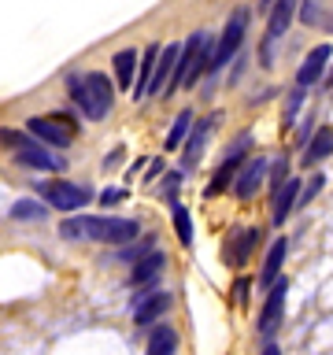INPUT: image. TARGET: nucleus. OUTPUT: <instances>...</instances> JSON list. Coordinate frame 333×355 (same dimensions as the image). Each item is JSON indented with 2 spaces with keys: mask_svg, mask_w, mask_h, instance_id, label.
Listing matches in <instances>:
<instances>
[{
  "mask_svg": "<svg viewBox=\"0 0 333 355\" xmlns=\"http://www.w3.org/2000/svg\"><path fill=\"white\" fill-rule=\"evenodd\" d=\"M141 233V226L133 218H111V215H78L67 218L60 226L63 241H96V244H126Z\"/></svg>",
  "mask_w": 333,
  "mask_h": 355,
  "instance_id": "nucleus-1",
  "label": "nucleus"
},
{
  "mask_svg": "<svg viewBox=\"0 0 333 355\" xmlns=\"http://www.w3.org/2000/svg\"><path fill=\"white\" fill-rule=\"evenodd\" d=\"M71 96H74V104L85 111L89 119H104L108 111H111V104H115V89H111V82L100 71H93V74H82V78H74L71 74Z\"/></svg>",
  "mask_w": 333,
  "mask_h": 355,
  "instance_id": "nucleus-2",
  "label": "nucleus"
},
{
  "mask_svg": "<svg viewBox=\"0 0 333 355\" xmlns=\"http://www.w3.org/2000/svg\"><path fill=\"white\" fill-rule=\"evenodd\" d=\"M207 67H211V33H193V37L185 41L182 60H178V71L171 78V89H166L163 96L178 93L182 85H196L200 78H204Z\"/></svg>",
  "mask_w": 333,
  "mask_h": 355,
  "instance_id": "nucleus-3",
  "label": "nucleus"
},
{
  "mask_svg": "<svg viewBox=\"0 0 333 355\" xmlns=\"http://www.w3.org/2000/svg\"><path fill=\"white\" fill-rule=\"evenodd\" d=\"M0 144H8L11 155H15L19 163L33 166V171H63V159L60 155H52L44 148L41 141H33L30 133H15V130H0Z\"/></svg>",
  "mask_w": 333,
  "mask_h": 355,
  "instance_id": "nucleus-4",
  "label": "nucleus"
},
{
  "mask_svg": "<svg viewBox=\"0 0 333 355\" xmlns=\"http://www.w3.org/2000/svg\"><path fill=\"white\" fill-rule=\"evenodd\" d=\"M244 22H248V8H237V11H233V19H230V26L222 30V37L215 41V52H211V67H207V71H222V67L233 60V52H237L241 41H244Z\"/></svg>",
  "mask_w": 333,
  "mask_h": 355,
  "instance_id": "nucleus-5",
  "label": "nucleus"
},
{
  "mask_svg": "<svg viewBox=\"0 0 333 355\" xmlns=\"http://www.w3.org/2000/svg\"><path fill=\"white\" fill-rule=\"evenodd\" d=\"M41 196H44V204H52L56 211H78L93 200V193H89L85 185H74V182H44Z\"/></svg>",
  "mask_w": 333,
  "mask_h": 355,
  "instance_id": "nucleus-6",
  "label": "nucleus"
},
{
  "mask_svg": "<svg viewBox=\"0 0 333 355\" xmlns=\"http://www.w3.org/2000/svg\"><path fill=\"white\" fill-rule=\"evenodd\" d=\"M26 126H30V137L41 141L44 148H49V144H52V148H67V144H71V130H67L63 119H52V115L44 119V115H37V119H30Z\"/></svg>",
  "mask_w": 333,
  "mask_h": 355,
  "instance_id": "nucleus-7",
  "label": "nucleus"
},
{
  "mask_svg": "<svg viewBox=\"0 0 333 355\" xmlns=\"http://www.w3.org/2000/svg\"><path fill=\"white\" fill-rule=\"evenodd\" d=\"M333 63V49L330 44H315L307 55H304V63H300V71H296V85L300 89H307V85H315L326 78V67Z\"/></svg>",
  "mask_w": 333,
  "mask_h": 355,
  "instance_id": "nucleus-8",
  "label": "nucleus"
},
{
  "mask_svg": "<svg viewBox=\"0 0 333 355\" xmlns=\"http://www.w3.org/2000/svg\"><path fill=\"white\" fill-rule=\"evenodd\" d=\"M296 8H300V4H293V0H282V4H271V22H266V37H263V63H271V52H274V44H278V37H282V33L289 30V22H293Z\"/></svg>",
  "mask_w": 333,
  "mask_h": 355,
  "instance_id": "nucleus-9",
  "label": "nucleus"
},
{
  "mask_svg": "<svg viewBox=\"0 0 333 355\" xmlns=\"http://www.w3.org/2000/svg\"><path fill=\"white\" fill-rule=\"evenodd\" d=\"M285 293H289V282L282 277L274 288H271V296H266V304L259 311V333L263 337H271V333L282 326V315H285Z\"/></svg>",
  "mask_w": 333,
  "mask_h": 355,
  "instance_id": "nucleus-10",
  "label": "nucleus"
},
{
  "mask_svg": "<svg viewBox=\"0 0 333 355\" xmlns=\"http://www.w3.org/2000/svg\"><path fill=\"white\" fill-rule=\"evenodd\" d=\"M178 60H182V44H163L160 63H155V78H152V93H166V89H171V78L178 71Z\"/></svg>",
  "mask_w": 333,
  "mask_h": 355,
  "instance_id": "nucleus-11",
  "label": "nucleus"
},
{
  "mask_svg": "<svg viewBox=\"0 0 333 355\" xmlns=\"http://www.w3.org/2000/svg\"><path fill=\"white\" fill-rule=\"evenodd\" d=\"M263 174H266V159H263V155H255L252 163H244V166H241L237 182H233V193H237L241 200H248L252 193H259V185H263Z\"/></svg>",
  "mask_w": 333,
  "mask_h": 355,
  "instance_id": "nucleus-12",
  "label": "nucleus"
},
{
  "mask_svg": "<svg viewBox=\"0 0 333 355\" xmlns=\"http://www.w3.org/2000/svg\"><path fill=\"white\" fill-rule=\"evenodd\" d=\"M255 241H259V230H237L230 237V244L222 248V259H226L230 266H244V259H248V252L255 248Z\"/></svg>",
  "mask_w": 333,
  "mask_h": 355,
  "instance_id": "nucleus-13",
  "label": "nucleus"
},
{
  "mask_svg": "<svg viewBox=\"0 0 333 355\" xmlns=\"http://www.w3.org/2000/svg\"><path fill=\"white\" fill-rule=\"evenodd\" d=\"M160 44H148L141 52V67H137V82H133V100L148 96L152 93V78H155V63H160Z\"/></svg>",
  "mask_w": 333,
  "mask_h": 355,
  "instance_id": "nucleus-14",
  "label": "nucleus"
},
{
  "mask_svg": "<svg viewBox=\"0 0 333 355\" xmlns=\"http://www.w3.org/2000/svg\"><path fill=\"white\" fill-rule=\"evenodd\" d=\"M285 255H289V241L285 237H278L271 244V252H266V259H263V274H259V285H278V274H282V266H285Z\"/></svg>",
  "mask_w": 333,
  "mask_h": 355,
  "instance_id": "nucleus-15",
  "label": "nucleus"
},
{
  "mask_svg": "<svg viewBox=\"0 0 333 355\" xmlns=\"http://www.w3.org/2000/svg\"><path fill=\"white\" fill-rule=\"evenodd\" d=\"M111 67H115V78L122 89H133V82H137V67H141V52L133 49H122L115 60H111Z\"/></svg>",
  "mask_w": 333,
  "mask_h": 355,
  "instance_id": "nucleus-16",
  "label": "nucleus"
},
{
  "mask_svg": "<svg viewBox=\"0 0 333 355\" xmlns=\"http://www.w3.org/2000/svg\"><path fill=\"white\" fill-rule=\"evenodd\" d=\"M163 266H166L163 252H148V255H144V259H137V263H133L130 285H148L152 277H160V274H163Z\"/></svg>",
  "mask_w": 333,
  "mask_h": 355,
  "instance_id": "nucleus-17",
  "label": "nucleus"
},
{
  "mask_svg": "<svg viewBox=\"0 0 333 355\" xmlns=\"http://www.w3.org/2000/svg\"><path fill=\"white\" fill-rule=\"evenodd\" d=\"M326 155H333V126H318V130H315V137L307 141L304 166H311V163H322Z\"/></svg>",
  "mask_w": 333,
  "mask_h": 355,
  "instance_id": "nucleus-18",
  "label": "nucleus"
},
{
  "mask_svg": "<svg viewBox=\"0 0 333 355\" xmlns=\"http://www.w3.org/2000/svg\"><path fill=\"white\" fill-rule=\"evenodd\" d=\"M296 200H300V182H293V178H289V182L274 193V222H278V226H282V222L293 215Z\"/></svg>",
  "mask_w": 333,
  "mask_h": 355,
  "instance_id": "nucleus-19",
  "label": "nucleus"
},
{
  "mask_svg": "<svg viewBox=\"0 0 333 355\" xmlns=\"http://www.w3.org/2000/svg\"><path fill=\"white\" fill-rule=\"evenodd\" d=\"M211 126H215V115L200 122L196 133L185 141V166H189V171H193V166L200 163V152H204V144H207V137H211Z\"/></svg>",
  "mask_w": 333,
  "mask_h": 355,
  "instance_id": "nucleus-20",
  "label": "nucleus"
},
{
  "mask_svg": "<svg viewBox=\"0 0 333 355\" xmlns=\"http://www.w3.org/2000/svg\"><path fill=\"white\" fill-rule=\"evenodd\" d=\"M166 307H171V296H166V293H155V296L144 300V304L133 307V322H137V326H148V322H155Z\"/></svg>",
  "mask_w": 333,
  "mask_h": 355,
  "instance_id": "nucleus-21",
  "label": "nucleus"
},
{
  "mask_svg": "<svg viewBox=\"0 0 333 355\" xmlns=\"http://www.w3.org/2000/svg\"><path fill=\"white\" fill-rule=\"evenodd\" d=\"M174 348H178V333H174V329H166V326L152 329V337H148V355H174Z\"/></svg>",
  "mask_w": 333,
  "mask_h": 355,
  "instance_id": "nucleus-22",
  "label": "nucleus"
},
{
  "mask_svg": "<svg viewBox=\"0 0 333 355\" xmlns=\"http://www.w3.org/2000/svg\"><path fill=\"white\" fill-rule=\"evenodd\" d=\"M171 215H174V230H178V237H182V244H193V218H189V211L182 204H174Z\"/></svg>",
  "mask_w": 333,
  "mask_h": 355,
  "instance_id": "nucleus-23",
  "label": "nucleus"
},
{
  "mask_svg": "<svg viewBox=\"0 0 333 355\" xmlns=\"http://www.w3.org/2000/svg\"><path fill=\"white\" fill-rule=\"evenodd\" d=\"M11 215H15L19 222H33V218L44 215V207L37 204V200H15V204H11Z\"/></svg>",
  "mask_w": 333,
  "mask_h": 355,
  "instance_id": "nucleus-24",
  "label": "nucleus"
},
{
  "mask_svg": "<svg viewBox=\"0 0 333 355\" xmlns=\"http://www.w3.org/2000/svg\"><path fill=\"white\" fill-rule=\"evenodd\" d=\"M189 122H193V115H189V111H182V115H178V122H174V130H171V137H166V148H178V144H182Z\"/></svg>",
  "mask_w": 333,
  "mask_h": 355,
  "instance_id": "nucleus-25",
  "label": "nucleus"
},
{
  "mask_svg": "<svg viewBox=\"0 0 333 355\" xmlns=\"http://www.w3.org/2000/svg\"><path fill=\"white\" fill-rule=\"evenodd\" d=\"M322 185H326V178H322V174H315V178L307 182V189L300 193V204H311V200H315V196L322 193Z\"/></svg>",
  "mask_w": 333,
  "mask_h": 355,
  "instance_id": "nucleus-26",
  "label": "nucleus"
},
{
  "mask_svg": "<svg viewBox=\"0 0 333 355\" xmlns=\"http://www.w3.org/2000/svg\"><path fill=\"white\" fill-rule=\"evenodd\" d=\"M300 104H304V89H293V93H289V107H285V122H293V115L300 111Z\"/></svg>",
  "mask_w": 333,
  "mask_h": 355,
  "instance_id": "nucleus-27",
  "label": "nucleus"
},
{
  "mask_svg": "<svg viewBox=\"0 0 333 355\" xmlns=\"http://www.w3.org/2000/svg\"><path fill=\"white\" fill-rule=\"evenodd\" d=\"M174 193H178V174H166V182H163V196H166V200H174Z\"/></svg>",
  "mask_w": 333,
  "mask_h": 355,
  "instance_id": "nucleus-28",
  "label": "nucleus"
},
{
  "mask_svg": "<svg viewBox=\"0 0 333 355\" xmlns=\"http://www.w3.org/2000/svg\"><path fill=\"white\" fill-rule=\"evenodd\" d=\"M244 296H248V282H244V277H241V282H237V288H233V304H244Z\"/></svg>",
  "mask_w": 333,
  "mask_h": 355,
  "instance_id": "nucleus-29",
  "label": "nucleus"
},
{
  "mask_svg": "<svg viewBox=\"0 0 333 355\" xmlns=\"http://www.w3.org/2000/svg\"><path fill=\"white\" fill-rule=\"evenodd\" d=\"M263 355H282V352H278L274 344H266V348H263Z\"/></svg>",
  "mask_w": 333,
  "mask_h": 355,
  "instance_id": "nucleus-30",
  "label": "nucleus"
},
{
  "mask_svg": "<svg viewBox=\"0 0 333 355\" xmlns=\"http://www.w3.org/2000/svg\"><path fill=\"white\" fill-rule=\"evenodd\" d=\"M326 82H330V85H333V67H330V71H326Z\"/></svg>",
  "mask_w": 333,
  "mask_h": 355,
  "instance_id": "nucleus-31",
  "label": "nucleus"
}]
</instances>
